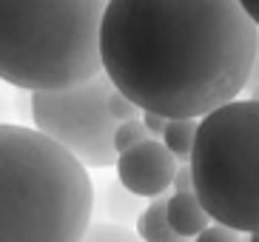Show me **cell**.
Returning a JSON list of instances; mask_svg holds the SVG:
<instances>
[{
	"label": "cell",
	"instance_id": "obj_4",
	"mask_svg": "<svg viewBox=\"0 0 259 242\" xmlns=\"http://www.w3.org/2000/svg\"><path fill=\"white\" fill-rule=\"evenodd\" d=\"M194 197L213 225L259 231V103L231 100L205 114L188 157Z\"/></svg>",
	"mask_w": 259,
	"mask_h": 242
},
{
	"label": "cell",
	"instance_id": "obj_20",
	"mask_svg": "<svg viewBox=\"0 0 259 242\" xmlns=\"http://www.w3.org/2000/svg\"><path fill=\"white\" fill-rule=\"evenodd\" d=\"M256 54H259V46H256Z\"/></svg>",
	"mask_w": 259,
	"mask_h": 242
},
{
	"label": "cell",
	"instance_id": "obj_18",
	"mask_svg": "<svg viewBox=\"0 0 259 242\" xmlns=\"http://www.w3.org/2000/svg\"><path fill=\"white\" fill-rule=\"evenodd\" d=\"M248 100H253V103H259V86H253V89H251V97H248Z\"/></svg>",
	"mask_w": 259,
	"mask_h": 242
},
{
	"label": "cell",
	"instance_id": "obj_14",
	"mask_svg": "<svg viewBox=\"0 0 259 242\" xmlns=\"http://www.w3.org/2000/svg\"><path fill=\"white\" fill-rule=\"evenodd\" d=\"M194 242H242V236L225 225H208L199 236H194Z\"/></svg>",
	"mask_w": 259,
	"mask_h": 242
},
{
	"label": "cell",
	"instance_id": "obj_5",
	"mask_svg": "<svg viewBox=\"0 0 259 242\" xmlns=\"http://www.w3.org/2000/svg\"><path fill=\"white\" fill-rule=\"evenodd\" d=\"M108 94L111 83L103 71L71 89L34 91L29 97L34 131L57 143L63 151H69L85 171L114 166L117 123L108 117Z\"/></svg>",
	"mask_w": 259,
	"mask_h": 242
},
{
	"label": "cell",
	"instance_id": "obj_11",
	"mask_svg": "<svg viewBox=\"0 0 259 242\" xmlns=\"http://www.w3.org/2000/svg\"><path fill=\"white\" fill-rule=\"evenodd\" d=\"M145 140H151V137H148V131L143 129L140 117L137 120H128V123H117V129H114V154L120 157V154H125L128 148L145 143Z\"/></svg>",
	"mask_w": 259,
	"mask_h": 242
},
{
	"label": "cell",
	"instance_id": "obj_9",
	"mask_svg": "<svg viewBox=\"0 0 259 242\" xmlns=\"http://www.w3.org/2000/svg\"><path fill=\"white\" fill-rule=\"evenodd\" d=\"M165 203L168 197H157L143 208L137 220V231H134L140 242H183L165 220Z\"/></svg>",
	"mask_w": 259,
	"mask_h": 242
},
{
	"label": "cell",
	"instance_id": "obj_1",
	"mask_svg": "<svg viewBox=\"0 0 259 242\" xmlns=\"http://www.w3.org/2000/svg\"><path fill=\"white\" fill-rule=\"evenodd\" d=\"M256 46L236 0H108L100 71L140 111L202 120L245 91Z\"/></svg>",
	"mask_w": 259,
	"mask_h": 242
},
{
	"label": "cell",
	"instance_id": "obj_8",
	"mask_svg": "<svg viewBox=\"0 0 259 242\" xmlns=\"http://www.w3.org/2000/svg\"><path fill=\"white\" fill-rule=\"evenodd\" d=\"M100 208L106 214L108 225H120V228H131L140 220V205L137 197L128 194L120 182H106V191H103V199H100Z\"/></svg>",
	"mask_w": 259,
	"mask_h": 242
},
{
	"label": "cell",
	"instance_id": "obj_12",
	"mask_svg": "<svg viewBox=\"0 0 259 242\" xmlns=\"http://www.w3.org/2000/svg\"><path fill=\"white\" fill-rule=\"evenodd\" d=\"M80 242H140V239L131 228L108 225V222H92V228L85 231V236Z\"/></svg>",
	"mask_w": 259,
	"mask_h": 242
},
{
	"label": "cell",
	"instance_id": "obj_19",
	"mask_svg": "<svg viewBox=\"0 0 259 242\" xmlns=\"http://www.w3.org/2000/svg\"><path fill=\"white\" fill-rule=\"evenodd\" d=\"M248 242H259V231L256 234H248Z\"/></svg>",
	"mask_w": 259,
	"mask_h": 242
},
{
	"label": "cell",
	"instance_id": "obj_21",
	"mask_svg": "<svg viewBox=\"0 0 259 242\" xmlns=\"http://www.w3.org/2000/svg\"><path fill=\"white\" fill-rule=\"evenodd\" d=\"M183 242H188V239H183Z\"/></svg>",
	"mask_w": 259,
	"mask_h": 242
},
{
	"label": "cell",
	"instance_id": "obj_6",
	"mask_svg": "<svg viewBox=\"0 0 259 242\" xmlns=\"http://www.w3.org/2000/svg\"><path fill=\"white\" fill-rule=\"evenodd\" d=\"M117 182L134 197H165L171 188L177 171V159L165 151L160 140H145V143L128 148L125 154L117 157Z\"/></svg>",
	"mask_w": 259,
	"mask_h": 242
},
{
	"label": "cell",
	"instance_id": "obj_2",
	"mask_svg": "<svg viewBox=\"0 0 259 242\" xmlns=\"http://www.w3.org/2000/svg\"><path fill=\"white\" fill-rule=\"evenodd\" d=\"M92 217L89 171L40 131L0 123V242H80Z\"/></svg>",
	"mask_w": 259,
	"mask_h": 242
},
{
	"label": "cell",
	"instance_id": "obj_7",
	"mask_svg": "<svg viewBox=\"0 0 259 242\" xmlns=\"http://www.w3.org/2000/svg\"><path fill=\"white\" fill-rule=\"evenodd\" d=\"M165 220L180 239L199 236L208 225H211L208 214L202 211V205L197 203L194 194H171L168 203H165Z\"/></svg>",
	"mask_w": 259,
	"mask_h": 242
},
{
	"label": "cell",
	"instance_id": "obj_15",
	"mask_svg": "<svg viewBox=\"0 0 259 242\" xmlns=\"http://www.w3.org/2000/svg\"><path fill=\"white\" fill-rule=\"evenodd\" d=\"M171 188H174V194H194V182H191V168H188V163L177 166L174 180H171Z\"/></svg>",
	"mask_w": 259,
	"mask_h": 242
},
{
	"label": "cell",
	"instance_id": "obj_3",
	"mask_svg": "<svg viewBox=\"0 0 259 242\" xmlns=\"http://www.w3.org/2000/svg\"><path fill=\"white\" fill-rule=\"evenodd\" d=\"M108 0H0V80L60 91L100 74V20Z\"/></svg>",
	"mask_w": 259,
	"mask_h": 242
},
{
	"label": "cell",
	"instance_id": "obj_13",
	"mask_svg": "<svg viewBox=\"0 0 259 242\" xmlns=\"http://www.w3.org/2000/svg\"><path fill=\"white\" fill-rule=\"evenodd\" d=\"M106 108H108V117H111L114 123L137 120L140 114H143L128 97H122L120 91H114V89H111V94H108V100H106Z\"/></svg>",
	"mask_w": 259,
	"mask_h": 242
},
{
	"label": "cell",
	"instance_id": "obj_16",
	"mask_svg": "<svg viewBox=\"0 0 259 242\" xmlns=\"http://www.w3.org/2000/svg\"><path fill=\"white\" fill-rule=\"evenodd\" d=\"M140 123H143V129L148 131V137L151 140H160L162 137V131H165V117H160V114H148V111H143L140 114Z\"/></svg>",
	"mask_w": 259,
	"mask_h": 242
},
{
	"label": "cell",
	"instance_id": "obj_10",
	"mask_svg": "<svg viewBox=\"0 0 259 242\" xmlns=\"http://www.w3.org/2000/svg\"><path fill=\"white\" fill-rule=\"evenodd\" d=\"M197 126L199 120H168L165 131H162L160 143L165 145V151L174 159L188 163L191 148H194V137H197Z\"/></svg>",
	"mask_w": 259,
	"mask_h": 242
},
{
	"label": "cell",
	"instance_id": "obj_17",
	"mask_svg": "<svg viewBox=\"0 0 259 242\" xmlns=\"http://www.w3.org/2000/svg\"><path fill=\"white\" fill-rule=\"evenodd\" d=\"M236 3H239V9L245 12V17H248L259 31V0H236Z\"/></svg>",
	"mask_w": 259,
	"mask_h": 242
}]
</instances>
